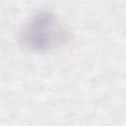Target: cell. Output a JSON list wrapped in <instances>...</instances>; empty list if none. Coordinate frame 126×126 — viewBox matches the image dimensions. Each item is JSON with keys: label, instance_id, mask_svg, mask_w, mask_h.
<instances>
[{"label": "cell", "instance_id": "obj_1", "mask_svg": "<svg viewBox=\"0 0 126 126\" xmlns=\"http://www.w3.org/2000/svg\"><path fill=\"white\" fill-rule=\"evenodd\" d=\"M68 39V31L58 18L47 10L34 13L26 22L20 32L21 44L32 52L53 50L65 44Z\"/></svg>", "mask_w": 126, "mask_h": 126}]
</instances>
